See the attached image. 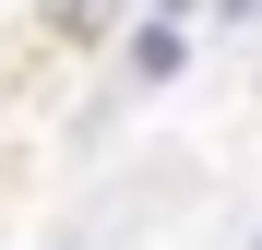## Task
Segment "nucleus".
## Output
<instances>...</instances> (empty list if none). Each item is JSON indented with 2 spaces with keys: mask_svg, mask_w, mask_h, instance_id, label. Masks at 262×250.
Segmentation results:
<instances>
[{
  "mask_svg": "<svg viewBox=\"0 0 262 250\" xmlns=\"http://www.w3.org/2000/svg\"><path fill=\"white\" fill-rule=\"evenodd\" d=\"M131 72H143V83H167V72H179V12H155L143 36H131Z\"/></svg>",
  "mask_w": 262,
  "mask_h": 250,
  "instance_id": "1",
  "label": "nucleus"
}]
</instances>
